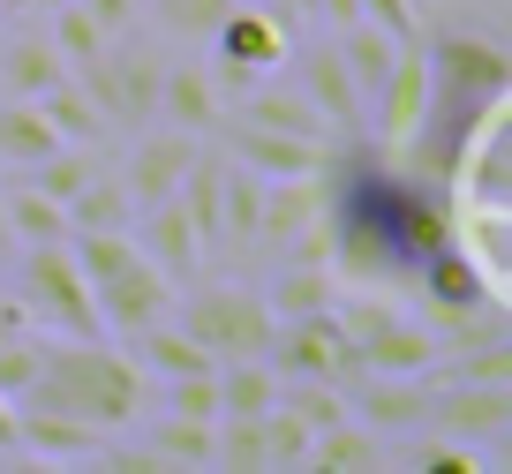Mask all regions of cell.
I'll return each instance as SVG.
<instances>
[{
    "label": "cell",
    "mask_w": 512,
    "mask_h": 474,
    "mask_svg": "<svg viewBox=\"0 0 512 474\" xmlns=\"http://www.w3.org/2000/svg\"><path fill=\"white\" fill-rule=\"evenodd\" d=\"M61 76H68V61L53 53L46 31H16L8 46H0V83H8V98H38V91H53Z\"/></svg>",
    "instance_id": "25"
},
{
    "label": "cell",
    "mask_w": 512,
    "mask_h": 474,
    "mask_svg": "<svg viewBox=\"0 0 512 474\" xmlns=\"http://www.w3.org/2000/svg\"><path fill=\"white\" fill-rule=\"evenodd\" d=\"M144 444H151V459H159V474H166V467L204 474V467H211V444H219V422H196V414H159Z\"/></svg>",
    "instance_id": "28"
},
{
    "label": "cell",
    "mask_w": 512,
    "mask_h": 474,
    "mask_svg": "<svg viewBox=\"0 0 512 474\" xmlns=\"http://www.w3.org/2000/svg\"><path fill=\"white\" fill-rule=\"evenodd\" d=\"M106 226H136V204H128L121 174H91L68 196V234H106Z\"/></svg>",
    "instance_id": "30"
},
{
    "label": "cell",
    "mask_w": 512,
    "mask_h": 474,
    "mask_svg": "<svg viewBox=\"0 0 512 474\" xmlns=\"http://www.w3.org/2000/svg\"><path fill=\"white\" fill-rule=\"evenodd\" d=\"M400 46L407 38H392V31H377V23H339V68L354 76V91H362V106L384 91V76H392V61H400Z\"/></svg>",
    "instance_id": "23"
},
{
    "label": "cell",
    "mask_w": 512,
    "mask_h": 474,
    "mask_svg": "<svg viewBox=\"0 0 512 474\" xmlns=\"http://www.w3.org/2000/svg\"><path fill=\"white\" fill-rule=\"evenodd\" d=\"M189 158H196V136H181V128L128 143V158H121V189H128V204H136V211H144V204H166V196L181 189V174H189Z\"/></svg>",
    "instance_id": "14"
},
{
    "label": "cell",
    "mask_w": 512,
    "mask_h": 474,
    "mask_svg": "<svg viewBox=\"0 0 512 474\" xmlns=\"http://www.w3.org/2000/svg\"><path fill=\"white\" fill-rule=\"evenodd\" d=\"M151 392H166V414L219 422V369H189V377H166V384H151Z\"/></svg>",
    "instance_id": "34"
},
{
    "label": "cell",
    "mask_w": 512,
    "mask_h": 474,
    "mask_svg": "<svg viewBox=\"0 0 512 474\" xmlns=\"http://www.w3.org/2000/svg\"><path fill=\"white\" fill-rule=\"evenodd\" d=\"M38 8H61V0H38Z\"/></svg>",
    "instance_id": "44"
},
{
    "label": "cell",
    "mask_w": 512,
    "mask_h": 474,
    "mask_svg": "<svg viewBox=\"0 0 512 474\" xmlns=\"http://www.w3.org/2000/svg\"><path fill=\"white\" fill-rule=\"evenodd\" d=\"M0 8H31V0H0Z\"/></svg>",
    "instance_id": "43"
},
{
    "label": "cell",
    "mask_w": 512,
    "mask_h": 474,
    "mask_svg": "<svg viewBox=\"0 0 512 474\" xmlns=\"http://www.w3.org/2000/svg\"><path fill=\"white\" fill-rule=\"evenodd\" d=\"M256 211H264V174L219 158V249L256 256Z\"/></svg>",
    "instance_id": "22"
},
{
    "label": "cell",
    "mask_w": 512,
    "mask_h": 474,
    "mask_svg": "<svg viewBox=\"0 0 512 474\" xmlns=\"http://www.w3.org/2000/svg\"><path fill=\"white\" fill-rule=\"evenodd\" d=\"M98 301V324H106V339H128V332H144V324H159L166 309H174V286L151 271V256H136V264L106 271V279L91 286Z\"/></svg>",
    "instance_id": "10"
},
{
    "label": "cell",
    "mask_w": 512,
    "mask_h": 474,
    "mask_svg": "<svg viewBox=\"0 0 512 474\" xmlns=\"http://www.w3.org/2000/svg\"><path fill=\"white\" fill-rule=\"evenodd\" d=\"M324 158H332V143H309V136H279V128L234 121V166H249V174H264V181L324 174Z\"/></svg>",
    "instance_id": "17"
},
{
    "label": "cell",
    "mask_w": 512,
    "mask_h": 474,
    "mask_svg": "<svg viewBox=\"0 0 512 474\" xmlns=\"http://www.w3.org/2000/svg\"><path fill=\"white\" fill-rule=\"evenodd\" d=\"M128 234H136V249L151 256V271H159L166 286H196V271H204V249H196V234H189V219H181L174 196H166V204H144Z\"/></svg>",
    "instance_id": "15"
},
{
    "label": "cell",
    "mask_w": 512,
    "mask_h": 474,
    "mask_svg": "<svg viewBox=\"0 0 512 474\" xmlns=\"http://www.w3.org/2000/svg\"><path fill=\"white\" fill-rule=\"evenodd\" d=\"M264 437H272V474H287V467H302V452H309V429L294 422L287 407H272L264 414Z\"/></svg>",
    "instance_id": "36"
},
{
    "label": "cell",
    "mask_w": 512,
    "mask_h": 474,
    "mask_svg": "<svg viewBox=\"0 0 512 474\" xmlns=\"http://www.w3.org/2000/svg\"><path fill=\"white\" fill-rule=\"evenodd\" d=\"M91 8V23L106 38H121V31H136V16H144V0H83Z\"/></svg>",
    "instance_id": "40"
},
{
    "label": "cell",
    "mask_w": 512,
    "mask_h": 474,
    "mask_svg": "<svg viewBox=\"0 0 512 474\" xmlns=\"http://www.w3.org/2000/svg\"><path fill=\"white\" fill-rule=\"evenodd\" d=\"M302 91H309V106L332 121V136H354V128H362V91H354V76L339 68V46L302 53Z\"/></svg>",
    "instance_id": "20"
},
{
    "label": "cell",
    "mask_w": 512,
    "mask_h": 474,
    "mask_svg": "<svg viewBox=\"0 0 512 474\" xmlns=\"http://www.w3.org/2000/svg\"><path fill=\"white\" fill-rule=\"evenodd\" d=\"M0 219H8L16 249H53V241H68V204H53V196L31 189V181L0 196Z\"/></svg>",
    "instance_id": "26"
},
{
    "label": "cell",
    "mask_w": 512,
    "mask_h": 474,
    "mask_svg": "<svg viewBox=\"0 0 512 474\" xmlns=\"http://www.w3.org/2000/svg\"><path fill=\"white\" fill-rule=\"evenodd\" d=\"M16 452L46 459V467H98L106 429L83 422V414H61V407H16Z\"/></svg>",
    "instance_id": "12"
},
{
    "label": "cell",
    "mask_w": 512,
    "mask_h": 474,
    "mask_svg": "<svg viewBox=\"0 0 512 474\" xmlns=\"http://www.w3.org/2000/svg\"><path fill=\"white\" fill-rule=\"evenodd\" d=\"M234 121H249V128H279V136H309V143H324V136H332V121H324V113L309 106V91H302V83H272V76L241 91Z\"/></svg>",
    "instance_id": "18"
},
{
    "label": "cell",
    "mask_w": 512,
    "mask_h": 474,
    "mask_svg": "<svg viewBox=\"0 0 512 474\" xmlns=\"http://www.w3.org/2000/svg\"><path fill=\"white\" fill-rule=\"evenodd\" d=\"M302 467L309 474H369V467H384V437L369 422H332V429L309 437Z\"/></svg>",
    "instance_id": "24"
},
{
    "label": "cell",
    "mask_w": 512,
    "mask_h": 474,
    "mask_svg": "<svg viewBox=\"0 0 512 474\" xmlns=\"http://www.w3.org/2000/svg\"><path fill=\"white\" fill-rule=\"evenodd\" d=\"M38 106H46V121H53V136H61V143H106L113 136L106 113L91 106V91H83L76 76H61L53 91H38Z\"/></svg>",
    "instance_id": "31"
},
{
    "label": "cell",
    "mask_w": 512,
    "mask_h": 474,
    "mask_svg": "<svg viewBox=\"0 0 512 474\" xmlns=\"http://www.w3.org/2000/svg\"><path fill=\"white\" fill-rule=\"evenodd\" d=\"M16 301H23L31 324H46V332H61V339H106L91 279L76 271L68 241H53V249H16Z\"/></svg>",
    "instance_id": "3"
},
{
    "label": "cell",
    "mask_w": 512,
    "mask_h": 474,
    "mask_svg": "<svg viewBox=\"0 0 512 474\" xmlns=\"http://www.w3.org/2000/svg\"><path fill=\"white\" fill-rule=\"evenodd\" d=\"M0 264H16V234H8V219H0Z\"/></svg>",
    "instance_id": "42"
},
{
    "label": "cell",
    "mask_w": 512,
    "mask_h": 474,
    "mask_svg": "<svg viewBox=\"0 0 512 474\" xmlns=\"http://www.w3.org/2000/svg\"><path fill=\"white\" fill-rule=\"evenodd\" d=\"M264 362L279 369V384H287V377H332V384H347V377H354V347H347V324H339V309H309V316H287V324H272V347H264Z\"/></svg>",
    "instance_id": "8"
},
{
    "label": "cell",
    "mask_w": 512,
    "mask_h": 474,
    "mask_svg": "<svg viewBox=\"0 0 512 474\" xmlns=\"http://www.w3.org/2000/svg\"><path fill=\"white\" fill-rule=\"evenodd\" d=\"M46 38H53V53H61L68 61V76H76L83 61H98V46H106V31H98L91 23V8H83V0H61V8H46Z\"/></svg>",
    "instance_id": "33"
},
{
    "label": "cell",
    "mask_w": 512,
    "mask_h": 474,
    "mask_svg": "<svg viewBox=\"0 0 512 474\" xmlns=\"http://www.w3.org/2000/svg\"><path fill=\"white\" fill-rule=\"evenodd\" d=\"M38 362H46V347H38L31 332H23V339H0V392L23 399L38 384Z\"/></svg>",
    "instance_id": "35"
},
{
    "label": "cell",
    "mask_w": 512,
    "mask_h": 474,
    "mask_svg": "<svg viewBox=\"0 0 512 474\" xmlns=\"http://www.w3.org/2000/svg\"><path fill=\"white\" fill-rule=\"evenodd\" d=\"M324 234V174L264 181V211H256V256H294L302 241Z\"/></svg>",
    "instance_id": "9"
},
{
    "label": "cell",
    "mask_w": 512,
    "mask_h": 474,
    "mask_svg": "<svg viewBox=\"0 0 512 474\" xmlns=\"http://www.w3.org/2000/svg\"><path fill=\"white\" fill-rule=\"evenodd\" d=\"M128 362L144 369L151 384L166 377H189V369H219L204 347H196L189 332H181V316H159V324H144V332H128Z\"/></svg>",
    "instance_id": "21"
},
{
    "label": "cell",
    "mask_w": 512,
    "mask_h": 474,
    "mask_svg": "<svg viewBox=\"0 0 512 474\" xmlns=\"http://www.w3.org/2000/svg\"><path fill=\"white\" fill-rule=\"evenodd\" d=\"M482 467H490V452H467L460 437H445V444L422 452V474H482Z\"/></svg>",
    "instance_id": "39"
},
{
    "label": "cell",
    "mask_w": 512,
    "mask_h": 474,
    "mask_svg": "<svg viewBox=\"0 0 512 474\" xmlns=\"http://www.w3.org/2000/svg\"><path fill=\"white\" fill-rule=\"evenodd\" d=\"M159 113L181 128V136H211L226 121V98L211 83L204 61H181V68H159Z\"/></svg>",
    "instance_id": "19"
},
{
    "label": "cell",
    "mask_w": 512,
    "mask_h": 474,
    "mask_svg": "<svg viewBox=\"0 0 512 474\" xmlns=\"http://www.w3.org/2000/svg\"><path fill=\"white\" fill-rule=\"evenodd\" d=\"M354 16H362V23H377V31H392V38H422L415 0H354Z\"/></svg>",
    "instance_id": "37"
},
{
    "label": "cell",
    "mask_w": 512,
    "mask_h": 474,
    "mask_svg": "<svg viewBox=\"0 0 512 474\" xmlns=\"http://www.w3.org/2000/svg\"><path fill=\"white\" fill-rule=\"evenodd\" d=\"M430 422L460 444H497L512 429V384H437L430 377Z\"/></svg>",
    "instance_id": "11"
},
{
    "label": "cell",
    "mask_w": 512,
    "mask_h": 474,
    "mask_svg": "<svg viewBox=\"0 0 512 474\" xmlns=\"http://www.w3.org/2000/svg\"><path fill=\"white\" fill-rule=\"evenodd\" d=\"M294 61V23L279 0H226V16L211 23V76H219V98L226 91H249V83L279 76Z\"/></svg>",
    "instance_id": "2"
},
{
    "label": "cell",
    "mask_w": 512,
    "mask_h": 474,
    "mask_svg": "<svg viewBox=\"0 0 512 474\" xmlns=\"http://www.w3.org/2000/svg\"><path fill=\"white\" fill-rule=\"evenodd\" d=\"M76 83L91 91V106L106 113V128H144L151 106H159V53L136 31H121V38L98 46V61L76 68Z\"/></svg>",
    "instance_id": "5"
},
{
    "label": "cell",
    "mask_w": 512,
    "mask_h": 474,
    "mask_svg": "<svg viewBox=\"0 0 512 474\" xmlns=\"http://www.w3.org/2000/svg\"><path fill=\"white\" fill-rule=\"evenodd\" d=\"M332 264H279L272 286H264V309H272V324H287V316H309V309H332Z\"/></svg>",
    "instance_id": "29"
},
{
    "label": "cell",
    "mask_w": 512,
    "mask_h": 474,
    "mask_svg": "<svg viewBox=\"0 0 512 474\" xmlns=\"http://www.w3.org/2000/svg\"><path fill=\"white\" fill-rule=\"evenodd\" d=\"M369 106H377L384 143H415V128L430 121V61H422V38L400 46V61H392V76H384V91L369 98Z\"/></svg>",
    "instance_id": "13"
},
{
    "label": "cell",
    "mask_w": 512,
    "mask_h": 474,
    "mask_svg": "<svg viewBox=\"0 0 512 474\" xmlns=\"http://www.w3.org/2000/svg\"><path fill=\"white\" fill-rule=\"evenodd\" d=\"M0 452H16V399L0 392Z\"/></svg>",
    "instance_id": "41"
},
{
    "label": "cell",
    "mask_w": 512,
    "mask_h": 474,
    "mask_svg": "<svg viewBox=\"0 0 512 474\" xmlns=\"http://www.w3.org/2000/svg\"><path fill=\"white\" fill-rule=\"evenodd\" d=\"M422 61H430V98H467V106H505L512 61L490 31L460 23V31L422 38Z\"/></svg>",
    "instance_id": "7"
},
{
    "label": "cell",
    "mask_w": 512,
    "mask_h": 474,
    "mask_svg": "<svg viewBox=\"0 0 512 474\" xmlns=\"http://www.w3.org/2000/svg\"><path fill=\"white\" fill-rule=\"evenodd\" d=\"M16 407H61V414H83L98 429H128L151 407V377L121 347H106V339H61V347H46L38 384Z\"/></svg>",
    "instance_id": "1"
},
{
    "label": "cell",
    "mask_w": 512,
    "mask_h": 474,
    "mask_svg": "<svg viewBox=\"0 0 512 474\" xmlns=\"http://www.w3.org/2000/svg\"><path fill=\"white\" fill-rule=\"evenodd\" d=\"M53 121H46V106L38 98H0V166H38V158L53 151Z\"/></svg>",
    "instance_id": "27"
},
{
    "label": "cell",
    "mask_w": 512,
    "mask_h": 474,
    "mask_svg": "<svg viewBox=\"0 0 512 474\" xmlns=\"http://www.w3.org/2000/svg\"><path fill=\"white\" fill-rule=\"evenodd\" d=\"M159 16L174 23V31H189V38H211V23L226 16V0H159Z\"/></svg>",
    "instance_id": "38"
},
{
    "label": "cell",
    "mask_w": 512,
    "mask_h": 474,
    "mask_svg": "<svg viewBox=\"0 0 512 474\" xmlns=\"http://www.w3.org/2000/svg\"><path fill=\"white\" fill-rule=\"evenodd\" d=\"M181 332L211 354V362H256V354L272 347V309L256 286H204L189 294L181 309Z\"/></svg>",
    "instance_id": "6"
},
{
    "label": "cell",
    "mask_w": 512,
    "mask_h": 474,
    "mask_svg": "<svg viewBox=\"0 0 512 474\" xmlns=\"http://www.w3.org/2000/svg\"><path fill=\"white\" fill-rule=\"evenodd\" d=\"M279 407V369L256 362H219V414H272Z\"/></svg>",
    "instance_id": "32"
},
{
    "label": "cell",
    "mask_w": 512,
    "mask_h": 474,
    "mask_svg": "<svg viewBox=\"0 0 512 474\" xmlns=\"http://www.w3.org/2000/svg\"><path fill=\"white\" fill-rule=\"evenodd\" d=\"M347 407L362 414L377 437H392V429H430V384L422 377H347Z\"/></svg>",
    "instance_id": "16"
},
{
    "label": "cell",
    "mask_w": 512,
    "mask_h": 474,
    "mask_svg": "<svg viewBox=\"0 0 512 474\" xmlns=\"http://www.w3.org/2000/svg\"><path fill=\"white\" fill-rule=\"evenodd\" d=\"M339 309V301H332ZM339 324H347V347H354V377H430V362L445 354V339L422 324V316H400V309H384L377 294L347 301L339 309Z\"/></svg>",
    "instance_id": "4"
}]
</instances>
